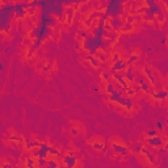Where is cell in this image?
<instances>
[{"label":"cell","mask_w":168,"mask_h":168,"mask_svg":"<svg viewBox=\"0 0 168 168\" xmlns=\"http://www.w3.org/2000/svg\"><path fill=\"white\" fill-rule=\"evenodd\" d=\"M105 13L108 15L109 19H114V17H120L121 15H125L124 3L120 2V0L108 2L106 3V7H105Z\"/></svg>","instance_id":"1"},{"label":"cell","mask_w":168,"mask_h":168,"mask_svg":"<svg viewBox=\"0 0 168 168\" xmlns=\"http://www.w3.org/2000/svg\"><path fill=\"white\" fill-rule=\"evenodd\" d=\"M49 147H50V146L46 143V142H41L40 147L33 148L30 151V156H32V158H34V159H38V158L47 159V156H49Z\"/></svg>","instance_id":"2"},{"label":"cell","mask_w":168,"mask_h":168,"mask_svg":"<svg viewBox=\"0 0 168 168\" xmlns=\"http://www.w3.org/2000/svg\"><path fill=\"white\" fill-rule=\"evenodd\" d=\"M166 141H167L166 138L156 135V137H152V138H147L146 139V143L150 146V148H159V147H164Z\"/></svg>","instance_id":"3"},{"label":"cell","mask_w":168,"mask_h":168,"mask_svg":"<svg viewBox=\"0 0 168 168\" xmlns=\"http://www.w3.org/2000/svg\"><path fill=\"white\" fill-rule=\"evenodd\" d=\"M110 147H112L113 152L120 154L121 156H129V154H130V150L127 147H125V146L120 145V143H116V142H113V143L110 145Z\"/></svg>","instance_id":"4"},{"label":"cell","mask_w":168,"mask_h":168,"mask_svg":"<svg viewBox=\"0 0 168 168\" xmlns=\"http://www.w3.org/2000/svg\"><path fill=\"white\" fill-rule=\"evenodd\" d=\"M108 23H109L110 26H112L113 32H116L117 33V32H121V28L124 26L125 21L122 19H120V17H114V19H109Z\"/></svg>","instance_id":"5"},{"label":"cell","mask_w":168,"mask_h":168,"mask_svg":"<svg viewBox=\"0 0 168 168\" xmlns=\"http://www.w3.org/2000/svg\"><path fill=\"white\" fill-rule=\"evenodd\" d=\"M126 63H125L124 59H118L117 62L112 63V66H110V71L109 72H121V71H125L126 70Z\"/></svg>","instance_id":"6"},{"label":"cell","mask_w":168,"mask_h":168,"mask_svg":"<svg viewBox=\"0 0 168 168\" xmlns=\"http://www.w3.org/2000/svg\"><path fill=\"white\" fill-rule=\"evenodd\" d=\"M63 164L66 168H75L78 164V158H75L74 155H63Z\"/></svg>","instance_id":"7"},{"label":"cell","mask_w":168,"mask_h":168,"mask_svg":"<svg viewBox=\"0 0 168 168\" xmlns=\"http://www.w3.org/2000/svg\"><path fill=\"white\" fill-rule=\"evenodd\" d=\"M118 105L124 106V108L126 109L127 112L133 110V108H134V102H133V100H131V97H127V96H122V97H121V100L118 101Z\"/></svg>","instance_id":"8"},{"label":"cell","mask_w":168,"mask_h":168,"mask_svg":"<svg viewBox=\"0 0 168 168\" xmlns=\"http://www.w3.org/2000/svg\"><path fill=\"white\" fill-rule=\"evenodd\" d=\"M24 142H25V148L28 150V151H32L33 148H37V147H40V145H41V142L40 141H37V139H30L29 137H26L24 139Z\"/></svg>","instance_id":"9"},{"label":"cell","mask_w":168,"mask_h":168,"mask_svg":"<svg viewBox=\"0 0 168 168\" xmlns=\"http://www.w3.org/2000/svg\"><path fill=\"white\" fill-rule=\"evenodd\" d=\"M26 15H28L26 9H24L23 7H21V3H15V19L16 20H21V19H24Z\"/></svg>","instance_id":"10"},{"label":"cell","mask_w":168,"mask_h":168,"mask_svg":"<svg viewBox=\"0 0 168 168\" xmlns=\"http://www.w3.org/2000/svg\"><path fill=\"white\" fill-rule=\"evenodd\" d=\"M124 78L127 83H133L134 81V66L126 67V70L124 71Z\"/></svg>","instance_id":"11"},{"label":"cell","mask_w":168,"mask_h":168,"mask_svg":"<svg viewBox=\"0 0 168 168\" xmlns=\"http://www.w3.org/2000/svg\"><path fill=\"white\" fill-rule=\"evenodd\" d=\"M151 97L152 99H155V100H158V101H164L167 97H168V92H167V89H162V91H156V92H151Z\"/></svg>","instance_id":"12"},{"label":"cell","mask_w":168,"mask_h":168,"mask_svg":"<svg viewBox=\"0 0 168 168\" xmlns=\"http://www.w3.org/2000/svg\"><path fill=\"white\" fill-rule=\"evenodd\" d=\"M141 154H143V155L147 156L148 162L151 163V164H154V166H156V164H158V162H156V159H155V156H154L152 154H151V151H150V148H147V147H142Z\"/></svg>","instance_id":"13"},{"label":"cell","mask_w":168,"mask_h":168,"mask_svg":"<svg viewBox=\"0 0 168 168\" xmlns=\"http://www.w3.org/2000/svg\"><path fill=\"white\" fill-rule=\"evenodd\" d=\"M64 15H66V24H72L74 16H75V11L72 7H67L64 9Z\"/></svg>","instance_id":"14"},{"label":"cell","mask_w":168,"mask_h":168,"mask_svg":"<svg viewBox=\"0 0 168 168\" xmlns=\"http://www.w3.org/2000/svg\"><path fill=\"white\" fill-rule=\"evenodd\" d=\"M122 96H125L124 92H120V91H117V89H114L112 93L109 95V100L112 102H116V104H118V101L121 100V97H122Z\"/></svg>","instance_id":"15"},{"label":"cell","mask_w":168,"mask_h":168,"mask_svg":"<svg viewBox=\"0 0 168 168\" xmlns=\"http://www.w3.org/2000/svg\"><path fill=\"white\" fill-rule=\"evenodd\" d=\"M139 87H141V91H142V92H145V93L151 95V92H152V87H151V84L148 83V80H146V81H143L142 84H139Z\"/></svg>","instance_id":"16"},{"label":"cell","mask_w":168,"mask_h":168,"mask_svg":"<svg viewBox=\"0 0 168 168\" xmlns=\"http://www.w3.org/2000/svg\"><path fill=\"white\" fill-rule=\"evenodd\" d=\"M102 15H104V11H95V9H92L91 12L88 13V19H91V20H96V19H100Z\"/></svg>","instance_id":"17"},{"label":"cell","mask_w":168,"mask_h":168,"mask_svg":"<svg viewBox=\"0 0 168 168\" xmlns=\"http://www.w3.org/2000/svg\"><path fill=\"white\" fill-rule=\"evenodd\" d=\"M91 7H92L91 3H85V4L83 3V4L79 5V9H78V11H79V12H81V13H89L92 11Z\"/></svg>","instance_id":"18"},{"label":"cell","mask_w":168,"mask_h":168,"mask_svg":"<svg viewBox=\"0 0 168 168\" xmlns=\"http://www.w3.org/2000/svg\"><path fill=\"white\" fill-rule=\"evenodd\" d=\"M45 168H59V162L57 159H47Z\"/></svg>","instance_id":"19"},{"label":"cell","mask_w":168,"mask_h":168,"mask_svg":"<svg viewBox=\"0 0 168 168\" xmlns=\"http://www.w3.org/2000/svg\"><path fill=\"white\" fill-rule=\"evenodd\" d=\"M83 25H84V28H87V29H92V28L95 26V23H93V20H91V19H88V17H83Z\"/></svg>","instance_id":"20"},{"label":"cell","mask_w":168,"mask_h":168,"mask_svg":"<svg viewBox=\"0 0 168 168\" xmlns=\"http://www.w3.org/2000/svg\"><path fill=\"white\" fill-rule=\"evenodd\" d=\"M49 154L50 155H53L54 158H60V156H62V152H60L57 147H51V146L49 147Z\"/></svg>","instance_id":"21"},{"label":"cell","mask_w":168,"mask_h":168,"mask_svg":"<svg viewBox=\"0 0 168 168\" xmlns=\"http://www.w3.org/2000/svg\"><path fill=\"white\" fill-rule=\"evenodd\" d=\"M133 29H134V25L133 24L125 23L124 26L121 28V32H122V33H130V32H133Z\"/></svg>","instance_id":"22"},{"label":"cell","mask_w":168,"mask_h":168,"mask_svg":"<svg viewBox=\"0 0 168 168\" xmlns=\"http://www.w3.org/2000/svg\"><path fill=\"white\" fill-rule=\"evenodd\" d=\"M139 58H138V55L137 54H131L130 57H129V59L127 60H125V63H126V66H133V64L137 62Z\"/></svg>","instance_id":"23"},{"label":"cell","mask_w":168,"mask_h":168,"mask_svg":"<svg viewBox=\"0 0 168 168\" xmlns=\"http://www.w3.org/2000/svg\"><path fill=\"white\" fill-rule=\"evenodd\" d=\"M156 17L152 15V13H150L148 11L145 13V15H142V21H155Z\"/></svg>","instance_id":"24"},{"label":"cell","mask_w":168,"mask_h":168,"mask_svg":"<svg viewBox=\"0 0 168 168\" xmlns=\"http://www.w3.org/2000/svg\"><path fill=\"white\" fill-rule=\"evenodd\" d=\"M95 57H96V58H97L101 63H105L106 60H108V55H106L105 53H102V51H97V54H96Z\"/></svg>","instance_id":"25"},{"label":"cell","mask_w":168,"mask_h":168,"mask_svg":"<svg viewBox=\"0 0 168 168\" xmlns=\"http://www.w3.org/2000/svg\"><path fill=\"white\" fill-rule=\"evenodd\" d=\"M25 166H26V168H35V159L29 156V158L25 160Z\"/></svg>","instance_id":"26"},{"label":"cell","mask_w":168,"mask_h":168,"mask_svg":"<svg viewBox=\"0 0 168 168\" xmlns=\"http://www.w3.org/2000/svg\"><path fill=\"white\" fill-rule=\"evenodd\" d=\"M101 79L104 81H110L112 80V72H108V71H104V72H101Z\"/></svg>","instance_id":"27"},{"label":"cell","mask_w":168,"mask_h":168,"mask_svg":"<svg viewBox=\"0 0 168 168\" xmlns=\"http://www.w3.org/2000/svg\"><path fill=\"white\" fill-rule=\"evenodd\" d=\"M156 135H159V131L156 129H150V130L146 131V137L147 138H152V137H156Z\"/></svg>","instance_id":"28"},{"label":"cell","mask_w":168,"mask_h":168,"mask_svg":"<svg viewBox=\"0 0 168 168\" xmlns=\"http://www.w3.org/2000/svg\"><path fill=\"white\" fill-rule=\"evenodd\" d=\"M114 89H116L114 84L112 83V81H108V83H106V85H105V92H106V93L110 95V93H112V92L114 91Z\"/></svg>","instance_id":"29"},{"label":"cell","mask_w":168,"mask_h":168,"mask_svg":"<svg viewBox=\"0 0 168 168\" xmlns=\"http://www.w3.org/2000/svg\"><path fill=\"white\" fill-rule=\"evenodd\" d=\"M35 163H37V166L40 167V168H45L46 163H47V159H45V158H38V159H35Z\"/></svg>","instance_id":"30"},{"label":"cell","mask_w":168,"mask_h":168,"mask_svg":"<svg viewBox=\"0 0 168 168\" xmlns=\"http://www.w3.org/2000/svg\"><path fill=\"white\" fill-rule=\"evenodd\" d=\"M142 147H143V145H142V143H139V142H138V143H135V145L133 146V147H131V151L135 152V154H141Z\"/></svg>","instance_id":"31"},{"label":"cell","mask_w":168,"mask_h":168,"mask_svg":"<svg viewBox=\"0 0 168 168\" xmlns=\"http://www.w3.org/2000/svg\"><path fill=\"white\" fill-rule=\"evenodd\" d=\"M104 146H105V145L102 143V142H97V141L92 143V147H93L95 150H99V151H101V150L104 148Z\"/></svg>","instance_id":"32"},{"label":"cell","mask_w":168,"mask_h":168,"mask_svg":"<svg viewBox=\"0 0 168 168\" xmlns=\"http://www.w3.org/2000/svg\"><path fill=\"white\" fill-rule=\"evenodd\" d=\"M9 141H12V142H19V143H23V142H24V138H23V137H20V135H11V137H9Z\"/></svg>","instance_id":"33"},{"label":"cell","mask_w":168,"mask_h":168,"mask_svg":"<svg viewBox=\"0 0 168 168\" xmlns=\"http://www.w3.org/2000/svg\"><path fill=\"white\" fill-rule=\"evenodd\" d=\"M89 62H91V64L95 67V69H99V67L101 66V62H100V60H99L97 58H96V57H93V58L89 60Z\"/></svg>","instance_id":"34"},{"label":"cell","mask_w":168,"mask_h":168,"mask_svg":"<svg viewBox=\"0 0 168 168\" xmlns=\"http://www.w3.org/2000/svg\"><path fill=\"white\" fill-rule=\"evenodd\" d=\"M164 124H166V120H160V121H158V124H156L158 129H156V130H158V131H162L163 129H164Z\"/></svg>","instance_id":"35"},{"label":"cell","mask_w":168,"mask_h":168,"mask_svg":"<svg viewBox=\"0 0 168 168\" xmlns=\"http://www.w3.org/2000/svg\"><path fill=\"white\" fill-rule=\"evenodd\" d=\"M70 133H71V135H74V137H78V135H79V129H78L76 126H74L70 130Z\"/></svg>","instance_id":"36"},{"label":"cell","mask_w":168,"mask_h":168,"mask_svg":"<svg viewBox=\"0 0 168 168\" xmlns=\"http://www.w3.org/2000/svg\"><path fill=\"white\" fill-rule=\"evenodd\" d=\"M126 95H127V97H133V96L135 95V92H134V89L131 88V87H129L126 89Z\"/></svg>","instance_id":"37"},{"label":"cell","mask_w":168,"mask_h":168,"mask_svg":"<svg viewBox=\"0 0 168 168\" xmlns=\"http://www.w3.org/2000/svg\"><path fill=\"white\" fill-rule=\"evenodd\" d=\"M118 59H121L120 58V54L118 53H113V55H112V63H114V62H117Z\"/></svg>","instance_id":"38"},{"label":"cell","mask_w":168,"mask_h":168,"mask_svg":"<svg viewBox=\"0 0 168 168\" xmlns=\"http://www.w3.org/2000/svg\"><path fill=\"white\" fill-rule=\"evenodd\" d=\"M131 88H133L134 89V92H135V95H137V93H139V92H142L141 91V87H139V84H133V87H131Z\"/></svg>","instance_id":"39"},{"label":"cell","mask_w":168,"mask_h":168,"mask_svg":"<svg viewBox=\"0 0 168 168\" xmlns=\"http://www.w3.org/2000/svg\"><path fill=\"white\" fill-rule=\"evenodd\" d=\"M126 23L133 24L134 23V16L133 15H126Z\"/></svg>","instance_id":"40"},{"label":"cell","mask_w":168,"mask_h":168,"mask_svg":"<svg viewBox=\"0 0 168 168\" xmlns=\"http://www.w3.org/2000/svg\"><path fill=\"white\" fill-rule=\"evenodd\" d=\"M24 45H25V46H30V45H32V40H30L29 37H26V38L24 40Z\"/></svg>","instance_id":"41"},{"label":"cell","mask_w":168,"mask_h":168,"mask_svg":"<svg viewBox=\"0 0 168 168\" xmlns=\"http://www.w3.org/2000/svg\"><path fill=\"white\" fill-rule=\"evenodd\" d=\"M26 12H28V15H30V16H33V15H34V13H35V8H29V9H28V11H26Z\"/></svg>","instance_id":"42"},{"label":"cell","mask_w":168,"mask_h":168,"mask_svg":"<svg viewBox=\"0 0 168 168\" xmlns=\"http://www.w3.org/2000/svg\"><path fill=\"white\" fill-rule=\"evenodd\" d=\"M160 44H162V45H166L167 44V37H166V35H163V37L160 38Z\"/></svg>","instance_id":"43"},{"label":"cell","mask_w":168,"mask_h":168,"mask_svg":"<svg viewBox=\"0 0 168 168\" xmlns=\"http://www.w3.org/2000/svg\"><path fill=\"white\" fill-rule=\"evenodd\" d=\"M75 49H76V50L81 49V44H80V42H75Z\"/></svg>","instance_id":"44"},{"label":"cell","mask_w":168,"mask_h":168,"mask_svg":"<svg viewBox=\"0 0 168 168\" xmlns=\"http://www.w3.org/2000/svg\"><path fill=\"white\" fill-rule=\"evenodd\" d=\"M2 167H3V168H12V166H11L9 163H3Z\"/></svg>","instance_id":"45"},{"label":"cell","mask_w":168,"mask_h":168,"mask_svg":"<svg viewBox=\"0 0 168 168\" xmlns=\"http://www.w3.org/2000/svg\"><path fill=\"white\" fill-rule=\"evenodd\" d=\"M0 70H2V71L5 70V67H4V64H3V63H0Z\"/></svg>","instance_id":"46"},{"label":"cell","mask_w":168,"mask_h":168,"mask_svg":"<svg viewBox=\"0 0 168 168\" xmlns=\"http://www.w3.org/2000/svg\"><path fill=\"white\" fill-rule=\"evenodd\" d=\"M92 89H93V91H96V92H97V91H99V87H97V85H93V87H92Z\"/></svg>","instance_id":"47"},{"label":"cell","mask_w":168,"mask_h":168,"mask_svg":"<svg viewBox=\"0 0 168 168\" xmlns=\"http://www.w3.org/2000/svg\"><path fill=\"white\" fill-rule=\"evenodd\" d=\"M0 168H3V167H2V166H0Z\"/></svg>","instance_id":"48"}]
</instances>
